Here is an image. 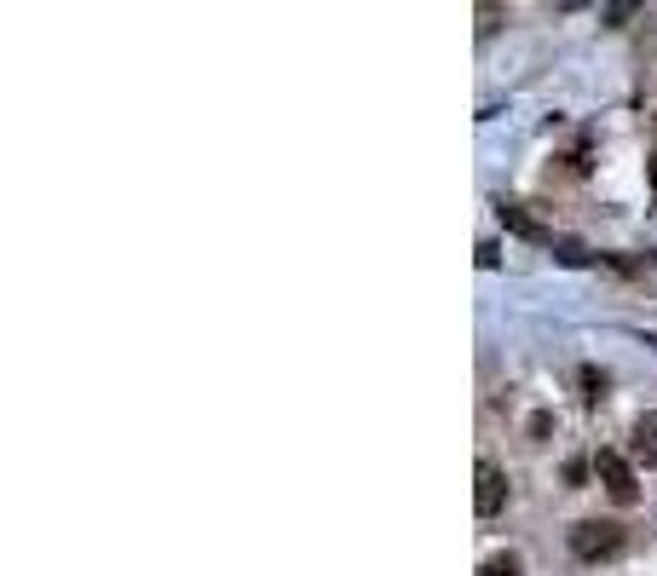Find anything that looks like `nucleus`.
I'll return each mask as SVG.
<instances>
[{
  "label": "nucleus",
  "instance_id": "obj_10",
  "mask_svg": "<svg viewBox=\"0 0 657 576\" xmlns=\"http://www.w3.org/2000/svg\"><path fill=\"white\" fill-rule=\"evenodd\" d=\"M496 18H502V7H478V35H491Z\"/></svg>",
  "mask_w": 657,
  "mask_h": 576
},
{
  "label": "nucleus",
  "instance_id": "obj_2",
  "mask_svg": "<svg viewBox=\"0 0 657 576\" xmlns=\"http://www.w3.org/2000/svg\"><path fill=\"white\" fill-rule=\"evenodd\" d=\"M594 479L605 485V496H612V502H635V496H640V485H635V467H628L623 456H617V449H600V456H594Z\"/></svg>",
  "mask_w": 657,
  "mask_h": 576
},
{
  "label": "nucleus",
  "instance_id": "obj_12",
  "mask_svg": "<svg viewBox=\"0 0 657 576\" xmlns=\"http://www.w3.org/2000/svg\"><path fill=\"white\" fill-rule=\"evenodd\" d=\"M651 191H657V162H651Z\"/></svg>",
  "mask_w": 657,
  "mask_h": 576
},
{
  "label": "nucleus",
  "instance_id": "obj_8",
  "mask_svg": "<svg viewBox=\"0 0 657 576\" xmlns=\"http://www.w3.org/2000/svg\"><path fill=\"white\" fill-rule=\"evenodd\" d=\"M553 254H560L566 265H589V248H577V242H553Z\"/></svg>",
  "mask_w": 657,
  "mask_h": 576
},
{
  "label": "nucleus",
  "instance_id": "obj_11",
  "mask_svg": "<svg viewBox=\"0 0 657 576\" xmlns=\"http://www.w3.org/2000/svg\"><path fill=\"white\" fill-rule=\"evenodd\" d=\"M496 260H502V248H496V242H478V265L496 271Z\"/></svg>",
  "mask_w": 657,
  "mask_h": 576
},
{
  "label": "nucleus",
  "instance_id": "obj_5",
  "mask_svg": "<svg viewBox=\"0 0 657 576\" xmlns=\"http://www.w3.org/2000/svg\"><path fill=\"white\" fill-rule=\"evenodd\" d=\"M635 456H640L646 467H657V410H646V415L635 421Z\"/></svg>",
  "mask_w": 657,
  "mask_h": 576
},
{
  "label": "nucleus",
  "instance_id": "obj_6",
  "mask_svg": "<svg viewBox=\"0 0 657 576\" xmlns=\"http://www.w3.org/2000/svg\"><path fill=\"white\" fill-rule=\"evenodd\" d=\"M478 576H525V565H519L514 554H496V559L478 565Z\"/></svg>",
  "mask_w": 657,
  "mask_h": 576
},
{
  "label": "nucleus",
  "instance_id": "obj_9",
  "mask_svg": "<svg viewBox=\"0 0 657 576\" xmlns=\"http://www.w3.org/2000/svg\"><path fill=\"white\" fill-rule=\"evenodd\" d=\"M548 433H553V415H548V410H537V415H530V438H537V444H542Z\"/></svg>",
  "mask_w": 657,
  "mask_h": 576
},
{
  "label": "nucleus",
  "instance_id": "obj_4",
  "mask_svg": "<svg viewBox=\"0 0 657 576\" xmlns=\"http://www.w3.org/2000/svg\"><path fill=\"white\" fill-rule=\"evenodd\" d=\"M496 214H502V225H508L514 237H525V242H553V237H548V225H542V219H530L519 203H502Z\"/></svg>",
  "mask_w": 657,
  "mask_h": 576
},
{
  "label": "nucleus",
  "instance_id": "obj_3",
  "mask_svg": "<svg viewBox=\"0 0 657 576\" xmlns=\"http://www.w3.org/2000/svg\"><path fill=\"white\" fill-rule=\"evenodd\" d=\"M502 502H508V472H502L496 461H478L473 467V508H478V519H496Z\"/></svg>",
  "mask_w": 657,
  "mask_h": 576
},
{
  "label": "nucleus",
  "instance_id": "obj_1",
  "mask_svg": "<svg viewBox=\"0 0 657 576\" xmlns=\"http://www.w3.org/2000/svg\"><path fill=\"white\" fill-rule=\"evenodd\" d=\"M571 554L583 559V565L617 559V554H623V524H612V519H583V524L571 531Z\"/></svg>",
  "mask_w": 657,
  "mask_h": 576
},
{
  "label": "nucleus",
  "instance_id": "obj_7",
  "mask_svg": "<svg viewBox=\"0 0 657 576\" xmlns=\"http://www.w3.org/2000/svg\"><path fill=\"white\" fill-rule=\"evenodd\" d=\"M583 398H589V404H600V398H605V369L583 363Z\"/></svg>",
  "mask_w": 657,
  "mask_h": 576
}]
</instances>
